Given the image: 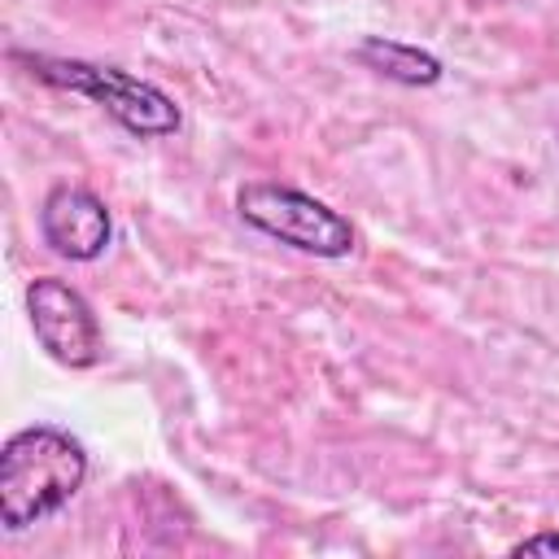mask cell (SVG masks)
<instances>
[{
  "label": "cell",
  "mask_w": 559,
  "mask_h": 559,
  "mask_svg": "<svg viewBox=\"0 0 559 559\" xmlns=\"http://www.w3.org/2000/svg\"><path fill=\"white\" fill-rule=\"evenodd\" d=\"M87 476V450L48 424L22 428L0 450V520L9 533L61 511Z\"/></svg>",
  "instance_id": "6da1fadb"
},
{
  "label": "cell",
  "mask_w": 559,
  "mask_h": 559,
  "mask_svg": "<svg viewBox=\"0 0 559 559\" xmlns=\"http://www.w3.org/2000/svg\"><path fill=\"white\" fill-rule=\"evenodd\" d=\"M22 61L31 66L35 79L96 100L131 135H170V131H179V105L162 87H153L144 79H131L127 70L92 66V61H66V57H22Z\"/></svg>",
  "instance_id": "7a4b0ae2"
},
{
  "label": "cell",
  "mask_w": 559,
  "mask_h": 559,
  "mask_svg": "<svg viewBox=\"0 0 559 559\" xmlns=\"http://www.w3.org/2000/svg\"><path fill=\"white\" fill-rule=\"evenodd\" d=\"M236 210L262 236L288 245V249L314 253V258H345V253H354V240H358L354 223L345 214H336L319 197L284 188V183H245L236 197Z\"/></svg>",
  "instance_id": "3957f363"
},
{
  "label": "cell",
  "mask_w": 559,
  "mask_h": 559,
  "mask_svg": "<svg viewBox=\"0 0 559 559\" xmlns=\"http://www.w3.org/2000/svg\"><path fill=\"white\" fill-rule=\"evenodd\" d=\"M26 314H31V328L39 336V345L61 367H92L100 358L96 314L66 280H52V275L35 280L26 288Z\"/></svg>",
  "instance_id": "277c9868"
},
{
  "label": "cell",
  "mask_w": 559,
  "mask_h": 559,
  "mask_svg": "<svg viewBox=\"0 0 559 559\" xmlns=\"http://www.w3.org/2000/svg\"><path fill=\"white\" fill-rule=\"evenodd\" d=\"M39 231L44 240L70 258V262H92L105 253L109 236H114V218L105 210V201L92 188L79 183H57L44 205H39Z\"/></svg>",
  "instance_id": "5b68a950"
},
{
  "label": "cell",
  "mask_w": 559,
  "mask_h": 559,
  "mask_svg": "<svg viewBox=\"0 0 559 559\" xmlns=\"http://www.w3.org/2000/svg\"><path fill=\"white\" fill-rule=\"evenodd\" d=\"M358 61L371 66L376 74L393 79V83H406V87H428L441 79V61L415 44H402V39H384V35H371L358 44Z\"/></svg>",
  "instance_id": "8992f818"
},
{
  "label": "cell",
  "mask_w": 559,
  "mask_h": 559,
  "mask_svg": "<svg viewBox=\"0 0 559 559\" xmlns=\"http://www.w3.org/2000/svg\"><path fill=\"white\" fill-rule=\"evenodd\" d=\"M511 555H559V533H537L511 546Z\"/></svg>",
  "instance_id": "52a82bcc"
}]
</instances>
